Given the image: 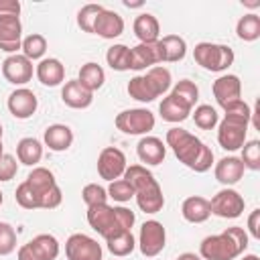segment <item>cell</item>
Returning a JSON list of instances; mask_svg holds the SVG:
<instances>
[{
	"mask_svg": "<svg viewBox=\"0 0 260 260\" xmlns=\"http://www.w3.org/2000/svg\"><path fill=\"white\" fill-rule=\"evenodd\" d=\"M106 61L114 71L130 69V49L126 45H112L106 53Z\"/></svg>",
	"mask_w": 260,
	"mask_h": 260,
	"instance_id": "obj_36",
	"label": "cell"
},
{
	"mask_svg": "<svg viewBox=\"0 0 260 260\" xmlns=\"http://www.w3.org/2000/svg\"><path fill=\"white\" fill-rule=\"evenodd\" d=\"M20 49H22V55H24L28 61L43 59V55H45V51H47V39H45L43 35H39V32H32V35H28V37L22 39Z\"/></svg>",
	"mask_w": 260,
	"mask_h": 260,
	"instance_id": "obj_35",
	"label": "cell"
},
{
	"mask_svg": "<svg viewBox=\"0 0 260 260\" xmlns=\"http://www.w3.org/2000/svg\"><path fill=\"white\" fill-rule=\"evenodd\" d=\"M134 35L138 37L140 43H156L158 41V35H160V24L156 20L154 14L150 12H142L134 18Z\"/></svg>",
	"mask_w": 260,
	"mask_h": 260,
	"instance_id": "obj_24",
	"label": "cell"
},
{
	"mask_svg": "<svg viewBox=\"0 0 260 260\" xmlns=\"http://www.w3.org/2000/svg\"><path fill=\"white\" fill-rule=\"evenodd\" d=\"M67 260H102V246L87 234H71L65 242Z\"/></svg>",
	"mask_w": 260,
	"mask_h": 260,
	"instance_id": "obj_9",
	"label": "cell"
},
{
	"mask_svg": "<svg viewBox=\"0 0 260 260\" xmlns=\"http://www.w3.org/2000/svg\"><path fill=\"white\" fill-rule=\"evenodd\" d=\"M124 32V18L114 10H102L93 24V35L102 39H116Z\"/></svg>",
	"mask_w": 260,
	"mask_h": 260,
	"instance_id": "obj_19",
	"label": "cell"
},
{
	"mask_svg": "<svg viewBox=\"0 0 260 260\" xmlns=\"http://www.w3.org/2000/svg\"><path fill=\"white\" fill-rule=\"evenodd\" d=\"M223 112H225V116H236V118L252 120V110H250V106H248L244 100H238V102H234V104L225 106V108H223Z\"/></svg>",
	"mask_w": 260,
	"mask_h": 260,
	"instance_id": "obj_47",
	"label": "cell"
},
{
	"mask_svg": "<svg viewBox=\"0 0 260 260\" xmlns=\"http://www.w3.org/2000/svg\"><path fill=\"white\" fill-rule=\"evenodd\" d=\"M134 221H136V215L128 207H112L108 203L87 207V223L104 240H108L120 232L132 230Z\"/></svg>",
	"mask_w": 260,
	"mask_h": 260,
	"instance_id": "obj_3",
	"label": "cell"
},
{
	"mask_svg": "<svg viewBox=\"0 0 260 260\" xmlns=\"http://www.w3.org/2000/svg\"><path fill=\"white\" fill-rule=\"evenodd\" d=\"M18 173V162L12 154H2L0 156V181H10Z\"/></svg>",
	"mask_w": 260,
	"mask_h": 260,
	"instance_id": "obj_45",
	"label": "cell"
},
{
	"mask_svg": "<svg viewBox=\"0 0 260 260\" xmlns=\"http://www.w3.org/2000/svg\"><path fill=\"white\" fill-rule=\"evenodd\" d=\"M171 95H173L179 104H183L185 108L193 110V108H195V102L199 100V87H197L191 79H181V81L173 87Z\"/></svg>",
	"mask_w": 260,
	"mask_h": 260,
	"instance_id": "obj_31",
	"label": "cell"
},
{
	"mask_svg": "<svg viewBox=\"0 0 260 260\" xmlns=\"http://www.w3.org/2000/svg\"><path fill=\"white\" fill-rule=\"evenodd\" d=\"M213 173H215V179L221 185L230 187V185H236L244 177V165L238 156H223L221 160L215 162Z\"/></svg>",
	"mask_w": 260,
	"mask_h": 260,
	"instance_id": "obj_21",
	"label": "cell"
},
{
	"mask_svg": "<svg viewBox=\"0 0 260 260\" xmlns=\"http://www.w3.org/2000/svg\"><path fill=\"white\" fill-rule=\"evenodd\" d=\"M102 10H104L102 4H85V6L77 12V26H79L83 32H93L95 18L100 16Z\"/></svg>",
	"mask_w": 260,
	"mask_h": 260,
	"instance_id": "obj_40",
	"label": "cell"
},
{
	"mask_svg": "<svg viewBox=\"0 0 260 260\" xmlns=\"http://www.w3.org/2000/svg\"><path fill=\"white\" fill-rule=\"evenodd\" d=\"M77 81H79L85 89H89V91L93 93L95 89H100V87L104 85V81H106V73H104L102 65L89 61V63L81 65L79 75H77Z\"/></svg>",
	"mask_w": 260,
	"mask_h": 260,
	"instance_id": "obj_28",
	"label": "cell"
},
{
	"mask_svg": "<svg viewBox=\"0 0 260 260\" xmlns=\"http://www.w3.org/2000/svg\"><path fill=\"white\" fill-rule=\"evenodd\" d=\"M126 167H128L126 165V156L116 146H106L100 152V156H98V175L102 179L110 181V183L116 181V179H120L124 175Z\"/></svg>",
	"mask_w": 260,
	"mask_h": 260,
	"instance_id": "obj_10",
	"label": "cell"
},
{
	"mask_svg": "<svg viewBox=\"0 0 260 260\" xmlns=\"http://www.w3.org/2000/svg\"><path fill=\"white\" fill-rule=\"evenodd\" d=\"M217 124H219L217 126V142L223 150L234 152V150L244 146L250 120L236 118V116H223V120Z\"/></svg>",
	"mask_w": 260,
	"mask_h": 260,
	"instance_id": "obj_5",
	"label": "cell"
},
{
	"mask_svg": "<svg viewBox=\"0 0 260 260\" xmlns=\"http://www.w3.org/2000/svg\"><path fill=\"white\" fill-rule=\"evenodd\" d=\"M160 45V53H162V63H177L183 61L187 55V43L183 37L179 35H167L162 39H158Z\"/></svg>",
	"mask_w": 260,
	"mask_h": 260,
	"instance_id": "obj_25",
	"label": "cell"
},
{
	"mask_svg": "<svg viewBox=\"0 0 260 260\" xmlns=\"http://www.w3.org/2000/svg\"><path fill=\"white\" fill-rule=\"evenodd\" d=\"M181 215L189 221V223H203L209 219L211 211H209V199L199 197V195H191L183 201L181 205Z\"/></svg>",
	"mask_w": 260,
	"mask_h": 260,
	"instance_id": "obj_23",
	"label": "cell"
},
{
	"mask_svg": "<svg viewBox=\"0 0 260 260\" xmlns=\"http://www.w3.org/2000/svg\"><path fill=\"white\" fill-rule=\"evenodd\" d=\"M177 260H201V256H197L193 252H183V254L177 256Z\"/></svg>",
	"mask_w": 260,
	"mask_h": 260,
	"instance_id": "obj_51",
	"label": "cell"
},
{
	"mask_svg": "<svg viewBox=\"0 0 260 260\" xmlns=\"http://www.w3.org/2000/svg\"><path fill=\"white\" fill-rule=\"evenodd\" d=\"M61 100L65 106L73 108V110H85L91 106L93 102V93L89 89H85L77 79H71L63 85L61 89Z\"/></svg>",
	"mask_w": 260,
	"mask_h": 260,
	"instance_id": "obj_18",
	"label": "cell"
},
{
	"mask_svg": "<svg viewBox=\"0 0 260 260\" xmlns=\"http://www.w3.org/2000/svg\"><path fill=\"white\" fill-rule=\"evenodd\" d=\"M244 169L258 171L260 169V142L258 140H248L242 146V156H240Z\"/></svg>",
	"mask_w": 260,
	"mask_h": 260,
	"instance_id": "obj_41",
	"label": "cell"
},
{
	"mask_svg": "<svg viewBox=\"0 0 260 260\" xmlns=\"http://www.w3.org/2000/svg\"><path fill=\"white\" fill-rule=\"evenodd\" d=\"M242 260H260V258H258L256 254H248V256H244Z\"/></svg>",
	"mask_w": 260,
	"mask_h": 260,
	"instance_id": "obj_53",
	"label": "cell"
},
{
	"mask_svg": "<svg viewBox=\"0 0 260 260\" xmlns=\"http://www.w3.org/2000/svg\"><path fill=\"white\" fill-rule=\"evenodd\" d=\"M124 6L126 8H138V6H142V2H128V0H124Z\"/></svg>",
	"mask_w": 260,
	"mask_h": 260,
	"instance_id": "obj_52",
	"label": "cell"
},
{
	"mask_svg": "<svg viewBox=\"0 0 260 260\" xmlns=\"http://www.w3.org/2000/svg\"><path fill=\"white\" fill-rule=\"evenodd\" d=\"M136 154L144 165H160L167 156V144L156 136H142L136 144Z\"/></svg>",
	"mask_w": 260,
	"mask_h": 260,
	"instance_id": "obj_17",
	"label": "cell"
},
{
	"mask_svg": "<svg viewBox=\"0 0 260 260\" xmlns=\"http://www.w3.org/2000/svg\"><path fill=\"white\" fill-rule=\"evenodd\" d=\"M158 112H160V118H162L165 122H171V124H179V122L187 120L189 114H191V110L185 108L183 104H179L171 93L160 102Z\"/></svg>",
	"mask_w": 260,
	"mask_h": 260,
	"instance_id": "obj_29",
	"label": "cell"
},
{
	"mask_svg": "<svg viewBox=\"0 0 260 260\" xmlns=\"http://www.w3.org/2000/svg\"><path fill=\"white\" fill-rule=\"evenodd\" d=\"M2 75L12 85H24L32 79V61L24 55H8L2 61Z\"/></svg>",
	"mask_w": 260,
	"mask_h": 260,
	"instance_id": "obj_11",
	"label": "cell"
},
{
	"mask_svg": "<svg viewBox=\"0 0 260 260\" xmlns=\"http://www.w3.org/2000/svg\"><path fill=\"white\" fill-rule=\"evenodd\" d=\"M22 45V24L18 16H0V51L16 55Z\"/></svg>",
	"mask_w": 260,
	"mask_h": 260,
	"instance_id": "obj_15",
	"label": "cell"
},
{
	"mask_svg": "<svg viewBox=\"0 0 260 260\" xmlns=\"http://www.w3.org/2000/svg\"><path fill=\"white\" fill-rule=\"evenodd\" d=\"M106 244H108V250H110L114 256H118V258H124V256L132 254L134 248H136V240H134V236H132L130 230H128V232H120V234L108 238Z\"/></svg>",
	"mask_w": 260,
	"mask_h": 260,
	"instance_id": "obj_32",
	"label": "cell"
},
{
	"mask_svg": "<svg viewBox=\"0 0 260 260\" xmlns=\"http://www.w3.org/2000/svg\"><path fill=\"white\" fill-rule=\"evenodd\" d=\"M39 81L47 87H55L59 83L65 81V65L55 59V57H49V59H41L37 69H35Z\"/></svg>",
	"mask_w": 260,
	"mask_h": 260,
	"instance_id": "obj_20",
	"label": "cell"
},
{
	"mask_svg": "<svg viewBox=\"0 0 260 260\" xmlns=\"http://www.w3.org/2000/svg\"><path fill=\"white\" fill-rule=\"evenodd\" d=\"M128 95L136 102H142V104H148V102H154L158 98L156 89L152 87V83L148 81L146 75H136L128 81Z\"/></svg>",
	"mask_w": 260,
	"mask_h": 260,
	"instance_id": "obj_27",
	"label": "cell"
},
{
	"mask_svg": "<svg viewBox=\"0 0 260 260\" xmlns=\"http://www.w3.org/2000/svg\"><path fill=\"white\" fill-rule=\"evenodd\" d=\"M244 197L236 191V189H221L217 191L211 201H209V211L217 217H223V219H236L244 213Z\"/></svg>",
	"mask_w": 260,
	"mask_h": 260,
	"instance_id": "obj_7",
	"label": "cell"
},
{
	"mask_svg": "<svg viewBox=\"0 0 260 260\" xmlns=\"http://www.w3.org/2000/svg\"><path fill=\"white\" fill-rule=\"evenodd\" d=\"M213 98H215V102L221 106V108H225V106H230V104H234V102H238L240 100V93H242V81H240V77L238 75H221V77H217L215 81H213Z\"/></svg>",
	"mask_w": 260,
	"mask_h": 260,
	"instance_id": "obj_16",
	"label": "cell"
},
{
	"mask_svg": "<svg viewBox=\"0 0 260 260\" xmlns=\"http://www.w3.org/2000/svg\"><path fill=\"white\" fill-rule=\"evenodd\" d=\"M6 106H8V112H10L16 120H26V118H30V116L37 112L39 100H37V95H35L30 89L18 87V89H14V91L8 95Z\"/></svg>",
	"mask_w": 260,
	"mask_h": 260,
	"instance_id": "obj_14",
	"label": "cell"
},
{
	"mask_svg": "<svg viewBox=\"0 0 260 260\" xmlns=\"http://www.w3.org/2000/svg\"><path fill=\"white\" fill-rule=\"evenodd\" d=\"M236 35H238V39H242L246 43L256 41L260 37V16L254 12L244 14L236 24Z\"/></svg>",
	"mask_w": 260,
	"mask_h": 260,
	"instance_id": "obj_33",
	"label": "cell"
},
{
	"mask_svg": "<svg viewBox=\"0 0 260 260\" xmlns=\"http://www.w3.org/2000/svg\"><path fill=\"white\" fill-rule=\"evenodd\" d=\"M20 2L18 0H0V16H18Z\"/></svg>",
	"mask_w": 260,
	"mask_h": 260,
	"instance_id": "obj_48",
	"label": "cell"
},
{
	"mask_svg": "<svg viewBox=\"0 0 260 260\" xmlns=\"http://www.w3.org/2000/svg\"><path fill=\"white\" fill-rule=\"evenodd\" d=\"M0 205H2V191H0Z\"/></svg>",
	"mask_w": 260,
	"mask_h": 260,
	"instance_id": "obj_56",
	"label": "cell"
},
{
	"mask_svg": "<svg viewBox=\"0 0 260 260\" xmlns=\"http://www.w3.org/2000/svg\"><path fill=\"white\" fill-rule=\"evenodd\" d=\"M26 183H28V185L39 193V197H41L45 191H49L51 187H55V185H57L55 175H53L49 169H45V167H35V169L28 173Z\"/></svg>",
	"mask_w": 260,
	"mask_h": 260,
	"instance_id": "obj_34",
	"label": "cell"
},
{
	"mask_svg": "<svg viewBox=\"0 0 260 260\" xmlns=\"http://www.w3.org/2000/svg\"><path fill=\"white\" fill-rule=\"evenodd\" d=\"M114 124L120 132L130 134V136L148 134L154 128V114L146 108H130V110L120 112L116 116Z\"/></svg>",
	"mask_w": 260,
	"mask_h": 260,
	"instance_id": "obj_6",
	"label": "cell"
},
{
	"mask_svg": "<svg viewBox=\"0 0 260 260\" xmlns=\"http://www.w3.org/2000/svg\"><path fill=\"white\" fill-rule=\"evenodd\" d=\"M61 201H63V193H61L59 185H55L41 195V209H55L61 205Z\"/></svg>",
	"mask_w": 260,
	"mask_h": 260,
	"instance_id": "obj_46",
	"label": "cell"
},
{
	"mask_svg": "<svg viewBox=\"0 0 260 260\" xmlns=\"http://www.w3.org/2000/svg\"><path fill=\"white\" fill-rule=\"evenodd\" d=\"M16 250V232L10 223L0 221V256H8Z\"/></svg>",
	"mask_w": 260,
	"mask_h": 260,
	"instance_id": "obj_43",
	"label": "cell"
},
{
	"mask_svg": "<svg viewBox=\"0 0 260 260\" xmlns=\"http://www.w3.org/2000/svg\"><path fill=\"white\" fill-rule=\"evenodd\" d=\"M18 260H41L39 254L30 248V244H22L18 248Z\"/></svg>",
	"mask_w": 260,
	"mask_h": 260,
	"instance_id": "obj_50",
	"label": "cell"
},
{
	"mask_svg": "<svg viewBox=\"0 0 260 260\" xmlns=\"http://www.w3.org/2000/svg\"><path fill=\"white\" fill-rule=\"evenodd\" d=\"M146 77H148V81L152 83V87L156 89V93L158 95H162V93H167L169 91V87H171V71L167 69V67H162V65H156V67H150L146 73H144Z\"/></svg>",
	"mask_w": 260,
	"mask_h": 260,
	"instance_id": "obj_37",
	"label": "cell"
},
{
	"mask_svg": "<svg viewBox=\"0 0 260 260\" xmlns=\"http://www.w3.org/2000/svg\"><path fill=\"white\" fill-rule=\"evenodd\" d=\"M134 197H136L140 211H144V213H158L165 207V195L154 177L150 181H146L144 185H140L138 189H134Z\"/></svg>",
	"mask_w": 260,
	"mask_h": 260,
	"instance_id": "obj_12",
	"label": "cell"
},
{
	"mask_svg": "<svg viewBox=\"0 0 260 260\" xmlns=\"http://www.w3.org/2000/svg\"><path fill=\"white\" fill-rule=\"evenodd\" d=\"M248 248V234L244 228L232 225L221 234L207 236L199 244V256L203 260H236Z\"/></svg>",
	"mask_w": 260,
	"mask_h": 260,
	"instance_id": "obj_2",
	"label": "cell"
},
{
	"mask_svg": "<svg viewBox=\"0 0 260 260\" xmlns=\"http://www.w3.org/2000/svg\"><path fill=\"white\" fill-rule=\"evenodd\" d=\"M167 244V230L160 221L156 219H148L142 223L140 234H138V248L142 252V256L146 258H154L162 252Z\"/></svg>",
	"mask_w": 260,
	"mask_h": 260,
	"instance_id": "obj_8",
	"label": "cell"
},
{
	"mask_svg": "<svg viewBox=\"0 0 260 260\" xmlns=\"http://www.w3.org/2000/svg\"><path fill=\"white\" fill-rule=\"evenodd\" d=\"M81 199L87 207H93V205H102V203H108V191L98 185V183H89L83 187L81 191Z\"/></svg>",
	"mask_w": 260,
	"mask_h": 260,
	"instance_id": "obj_42",
	"label": "cell"
},
{
	"mask_svg": "<svg viewBox=\"0 0 260 260\" xmlns=\"http://www.w3.org/2000/svg\"><path fill=\"white\" fill-rule=\"evenodd\" d=\"M45 146H49V150L53 152H63L73 144V132L67 124H51L45 130Z\"/></svg>",
	"mask_w": 260,
	"mask_h": 260,
	"instance_id": "obj_22",
	"label": "cell"
},
{
	"mask_svg": "<svg viewBox=\"0 0 260 260\" xmlns=\"http://www.w3.org/2000/svg\"><path fill=\"white\" fill-rule=\"evenodd\" d=\"M0 138H2V124H0Z\"/></svg>",
	"mask_w": 260,
	"mask_h": 260,
	"instance_id": "obj_55",
	"label": "cell"
},
{
	"mask_svg": "<svg viewBox=\"0 0 260 260\" xmlns=\"http://www.w3.org/2000/svg\"><path fill=\"white\" fill-rule=\"evenodd\" d=\"M193 120H195V126L201 128V130H213V128L217 126V122H219L215 108H211V106H207V104H201V106L195 108Z\"/></svg>",
	"mask_w": 260,
	"mask_h": 260,
	"instance_id": "obj_39",
	"label": "cell"
},
{
	"mask_svg": "<svg viewBox=\"0 0 260 260\" xmlns=\"http://www.w3.org/2000/svg\"><path fill=\"white\" fill-rule=\"evenodd\" d=\"M14 199H16V203H18L20 207H24V209H41V197H39V193H37L26 181H22V183L16 187Z\"/></svg>",
	"mask_w": 260,
	"mask_h": 260,
	"instance_id": "obj_38",
	"label": "cell"
},
{
	"mask_svg": "<svg viewBox=\"0 0 260 260\" xmlns=\"http://www.w3.org/2000/svg\"><path fill=\"white\" fill-rule=\"evenodd\" d=\"M106 191H108V197H112L114 201H120V203H126V201H130V199L134 197L132 187H130L124 179H116V181H112L110 187H108Z\"/></svg>",
	"mask_w": 260,
	"mask_h": 260,
	"instance_id": "obj_44",
	"label": "cell"
},
{
	"mask_svg": "<svg viewBox=\"0 0 260 260\" xmlns=\"http://www.w3.org/2000/svg\"><path fill=\"white\" fill-rule=\"evenodd\" d=\"M162 63V53L160 45L156 43H138L136 47L130 49V69L140 71V69H150Z\"/></svg>",
	"mask_w": 260,
	"mask_h": 260,
	"instance_id": "obj_13",
	"label": "cell"
},
{
	"mask_svg": "<svg viewBox=\"0 0 260 260\" xmlns=\"http://www.w3.org/2000/svg\"><path fill=\"white\" fill-rule=\"evenodd\" d=\"M193 59L207 71H225L234 63V51L228 45L197 43L193 49Z\"/></svg>",
	"mask_w": 260,
	"mask_h": 260,
	"instance_id": "obj_4",
	"label": "cell"
},
{
	"mask_svg": "<svg viewBox=\"0 0 260 260\" xmlns=\"http://www.w3.org/2000/svg\"><path fill=\"white\" fill-rule=\"evenodd\" d=\"M4 154V146H2V138H0V156Z\"/></svg>",
	"mask_w": 260,
	"mask_h": 260,
	"instance_id": "obj_54",
	"label": "cell"
},
{
	"mask_svg": "<svg viewBox=\"0 0 260 260\" xmlns=\"http://www.w3.org/2000/svg\"><path fill=\"white\" fill-rule=\"evenodd\" d=\"M258 221H260V209H254L252 213H250V217H248V232H250V236L252 238H256V240H260V225H258Z\"/></svg>",
	"mask_w": 260,
	"mask_h": 260,
	"instance_id": "obj_49",
	"label": "cell"
},
{
	"mask_svg": "<svg viewBox=\"0 0 260 260\" xmlns=\"http://www.w3.org/2000/svg\"><path fill=\"white\" fill-rule=\"evenodd\" d=\"M16 158L26 167H35L43 158V144L32 136L20 138L16 144Z\"/></svg>",
	"mask_w": 260,
	"mask_h": 260,
	"instance_id": "obj_26",
	"label": "cell"
},
{
	"mask_svg": "<svg viewBox=\"0 0 260 260\" xmlns=\"http://www.w3.org/2000/svg\"><path fill=\"white\" fill-rule=\"evenodd\" d=\"M28 244H30V248L39 254L41 260H55V258L59 256V242H57V238L51 236V234H39V236H35Z\"/></svg>",
	"mask_w": 260,
	"mask_h": 260,
	"instance_id": "obj_30",
	"label": "cell"
},
{
	"mask_svg": "<svg viewBox=\"0 0 260 260\" xmlns=\"http://www.w3.org/2000/svg\"><path fill=\"white\" fill-rule=\"evenodd\" d=\"M165 140H167V146H171V150L179 158V162H183L187 169L195 173H205L211 169L213 165L211 148L205 142H201L195 134H191L189 130L175 126L167 132Z\"/></svg>",
	"mask_w": 260,
	"mask_h": 260,
	"instance_id": "obj_1",
	"label": "cell"
}]
</instances>
